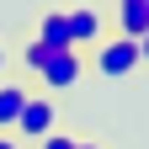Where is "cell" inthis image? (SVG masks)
Masks as SVG:
<instances>
[{
  "label": "cell",
  "instance_id": "6da1fadb",
  "mask_svg": "<svg viewBox=\"0 0 149 149\" xmlns=\"http://www.w3.org/2000/svg\"><path fill=\"white\" fill-rule=\"evenodd\" d=\"M53 128H59V96H48V91H32V96H27V107H22V117H16V128H11V133L16 139H48L53 133Z\"/></svg>",
  "mask_w": 149,
  "mask_h": 149
},
{
  "label": "cell",
  "instance_id": "7a4b0ae2",
  "mask_svg": "<svg viewBox=\"0 0 149 149\" xmlns=\"http://www.w3.org/2000/svg\"><path fill=\"white\" fill-rule=\"evenodd\" d=\"M144 59H139V43H133V37H101V43H96V74H101V80H128V74H133Z\"/></svg>",
  "mask_w": 149,
  "mask_h": 149
},
{
  "label": "cell",
  "instance_id": "3957f363",
  "mask_svg": "<svg viewBox=\"0 0 149 149\" xmlns=\"http://www.w3.org/2000/svg\"><path fill=\"white\" fill-rule=\"evenodd\" d=\"M80 74H85L80 48H64V53H53V59H48V69L37 74V80H43L48 96H59V91H74V85H80Z\"/></svg>",
  "mask_w": 149,
  "mask_h": 149
},
{
  "label": "cell",
  "instance_id": "277c9868",
  "mask_svg": "<svg viewBox=\"0 0 149 149\" xmlns=\"http://www.w3.org/2000/svg\"><path fill=\"white\" fill-rule=\"evenodd\" d=\"M37 43H48L53 53L74 48V37H69V11H64V6H53V11L37 16Z\"/></svg>",
  "mask_w": 149,
  "mask_h": 149
},
{
  "label": "cell",
  "instance_id": "5b68a950",
  "mask_svg": "<svg viewBox=\"0 0 149 149\" xmlns=\"http://www.w3.org/2000/svg\"><path fill=\"white\" fill-rule=\"evenodd\" d=\"M64 11H69V37H74V48L101 43V11H96V6H64Z\"/></svg>",
  "mask_w": 149,
  "mask_h": 149
},
{
  "label": "cell",
  "instance_id": "8992f818",
  "mask_svg": "<svg viewBox=\"0 0 149 149\" xmlns=\"http://www.w3.org/2000/svg\"><path fill=\"white\" fill-rule=\"evenodd\" d=\"M27 96H32V91H27L22 80H0V133H11V128H16V117H22Z\"/></svg>",
  "mask_w": 149,
  "mask_h": 149
},
{
  "label": "cell",
  "instance_id": "52a82bcc",
  "mask_svg": "<svg viewBox=\"0 0 149 149\" xmlns=\"http://www.w3.org/2000/svg\"><path fill=\"white\" fill-rule=\"evenodd\" d=\"M117 32L139 43L149 32V0H117Z\"/></svg>",
  "mask_w": 149,
  "mask_h": 149
},
{
  "label": "cell",
  "instance_id": "ba28073f",
  "mask_svg": "<svg viewBox=\"0 0 149 149\" xmlns=\"http://www.w3.org/2000/svg\"><path fill=\"white\" fill-rule=\"evenodd\" d=\"M48 59H53V48H48V43H37V37H32V43H22V69H27V74H43Z\"/></svg>",
  "mask_w": 149,
  "mask_h": 149
},
{
  "label": "cell",
  "instance_id": "9c48e42d",
  "mask_svg": "<svg viewBox=\"0 0 149 149\" xmlns=\"http://www.w3.org/2000/svg\"><path fill=\"white\" fill-rule=\"evenodd\" d=\"M74 144H80V139H74V133H59V128H53L48 139H37V149H74Z\"/></svg>",
  "mask_w": 149,
  "mask_h": 149
},
{
  "label": "cell",
  "instance_id": "30bf717a",
  "mask_svg": "<svg viewBox=\"0 0 149 149\" xmlns=\"http://www.w3.org/2000/svg\"><path fill=\"white\" fill-rule=\"evenodd\" d=\"M0 149H22V139H16V133H0Z\"/></svg>",
  "mask_w": 149,
  "mask_h": 149
},
{
  "label": "cell",
  "instance_id": "8fae6325",
  "mask_svg": "<svg viewBox=\"0 0 149 149\" xmlns=\"http://www.w3.org/2000/svg\"><path fill=\"white\" fill-rule=\"evenodd\" d=\"M139 59H144V64H149V32H144V37H139Z\"/></svg>",
  "mask_w": 149,
  "mask_h": 149
},
{
  "label": "cell",
  "instance_id": "7c38bea8",
  "mask_svg": "<svg viewBox=\"0 0 149 149\" xmlns=\"http://www.w3.org/2000/svg\"><path fill=\"white\" fill-rule=\"evenodd\" d=\"M74 149H101V144H74Z\"/></svg>",
  "mask_w": 149,
  "mask_h": 149
},
{
  "label": "cell",
  "instance_id": "4fadbf2b",
  "mask_svg": "<svg viewBox=\"0 0 149 149\" xmlns=\"http://www.w3.org/2000/svg\"><path fill=\"white\" fill-rule=\"evenodd\" d=\"M0 69H6V48H0Z\"/></svg>",
  "mask_w": 149,
  "mask_h": 149
}]
</instances>
